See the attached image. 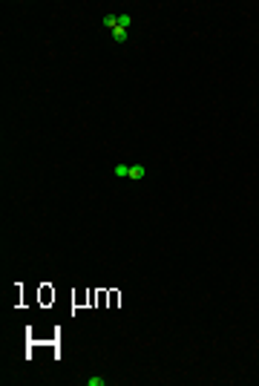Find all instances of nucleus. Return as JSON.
<instances>
[{
    "label": "nucleus",
    "instance_id": "f257e3e1",
    "mask_svg": "<svg viewBox=\"0 0 259 386\" xmlns=\"http://www.w3.org/2000/svg\"><path fill=\"white\" fill-rule=\"evenodd\" d=\"M101 26L104 29H110V35H112V41L116 44H127L130 38V26H132V15H118V12H106L104 18H101Z\"/></svg>",
    "mask_w": 259,
    "mask_h": 386
},
{
    "label": "nucleus",
    "instance_id": "f03ea898",
    "mask_svg": "<svg viewBox=\"0 0 259 386\" xmlns=\"http://www.w3.org/2000/svg\"><path fill=\"white\" fill-rule=\"evenodd\" d=\"M144 173H147V170H144V164H130V176H127V179H132V182H142Z\"/></svg>",
    "mask_w": 259,
    "mask_h": 386
},
{
    "label": "nucleus",
    "instance_id": "7ed1b4c3",
    "mask_svg": "<svg viewBox=\"0 0 259 386\" xmlns=\"http://www.w3.org/2000/svg\"><path fill=\"white\" fill-rule=\"evenodd\" d=\"M112 176H116V179H127V176H130V164H116V167H112Z\"/></svg>",
    "mask_w": 259,
    "mask_h": 386
},
{
    "label": "nucleus",
    "instance_id": "20e7f679",
    "mask_svg": "<svg viewBox=\"0 0 259 386\" xmlns=\"http://www.w3.org/2000/svg\"><path fill=\"white\" fill-rule=\"evenodd\" d=\"M86 386H106V377H86Z\"/></svg>",
    "mask_w": 259,
    "mask_h": 386
}]
</instances>
